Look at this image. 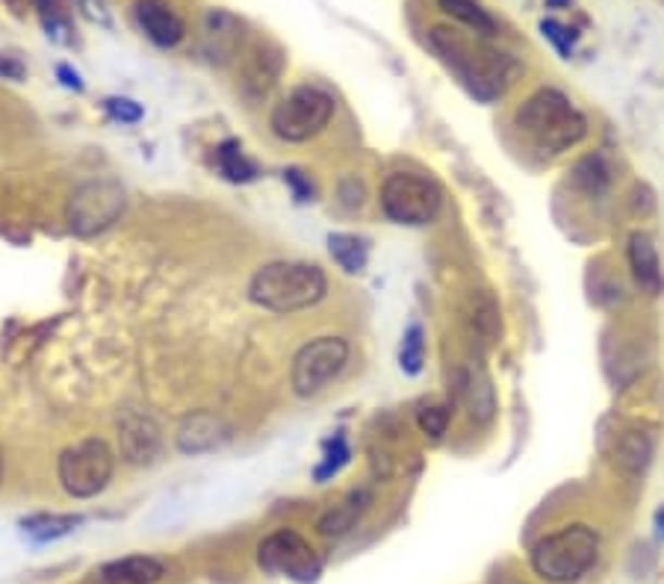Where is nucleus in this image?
I'll list each match as a JSON object with an SVG mask.
<instances>
[{
  "label": "nucleus",
  "instance_id": "obj_1",
  "mask_svg": "<svg viewBox=\"0 0 664 584\" xmlns=\"http://www.w3.org/2000/svg\"><path fill=\"white\" fill-rule=\"evenodd\" d=\"M431 48L440 53V60L467 83L472 95L481 101H491L502 95L520 74V62L512 60L508 53L493 51L488 45L476 39H467L464 33L452 27H434L431 30Z\"/></svg>",
  "mask_w": 664,
  "mask_h": 584
},
{
  "label": "nucleus",
  "instance_id": "obj_2",
  "mask_svg": "<svg viewBox=\"0 0 664 584\" xmlns=\"http://www.w3.org/2000/svg\"><path fill=\"white\" fill-rule=\"evenodd\" d=\"M328 296V275L317 263L275 260L248 281V301L269 313H302Z\"/></svg>",
  "mask_w": 664,
  "mask_h": 584
},
{
  "label": "nucleus",
  "instance_id": "obj_3",
  "mask_svg": "<svg viewBox=\"0 0 664 584\" xmlns=\"http://www.w3.org/2000/svg\"><path fill=\"white\" fill-rule=\"evenodd\" d=\"M600 561V534L591 525L573 523L543 537L531 549V570L552 584L579 582Z\"/></svg>",
  "mask_w": 664,
  "mask_h": 584
},
{
  "label": "nucleus",
  "instance_id": "obj_4",
  "mask_svg": "<svg viewBox=\"0 0 664 584\" xmlns=\"http://www.w3.org/2000/svg\"><path fill=\"white\" fill-rule=\"evenodd\" d=\"M334 113H337V103L325 89L298 86L286 95L284 101L275 103V110L269 115V127L281 142H310L331 124Z\"/></svg>",
  "mask_w": 664,
  "mask_h": 584
},
{
  "label": "nucleus",
  "instance_id": "obj_5",
  "mask_svg": "<svg viewBox=\"0 0 664 584\" xmlns=\"http://www.w3.org/2000/svg\"><path fill=\"white\" fill-rule=\"evenodd\" d=\"M115 455L101 437H86L62 451L57 461V479L62 490L74 499H93L113 482Z\"/></svg>",
  "mask_w": 664,
  "mask_h": 584
},
{
  "label": "nucleus",
  "instance_id": "obj_6",
  "mask_svg": "<svg viewBox=\"0 0 664 584\" xmlns=\"http://www.w3.org/2000/svg\"><path fill=\"white\" fill-rule=\"evenodd\" d=\"M381 210L396 225H431L443 210V192L429 177L414 172H393L381 184Z\"/></svg>",
  "mask_w": 664,
  "mask_h": 584
},
{
  "label": "nucleus",
  "instance_id": "obj_7",
  "mask_svg": "<svg viewBox=\"0 0 664 584\" xmlns=\"http://www.w3.org/2000/svg\"><path fill=\"white\" fill-rule=\"evenodd\" d=\"M348 358H352V349H348V343L343 337L328 334V337L310 339L293 358L290 387H293L298 399H313L331 381H337L343 375V370L348 366Z\"/></svg>",
  "mask_w": 664,
  "mask_h": 584
},
{
  "label": "nucleus",
  "instance_id": "obj_8",
  "mask_svg": "<svg viewBox=\"0 0 664 584\" xmlns=\"http://www.w3.org/2000/svg\"><path fill=\"white\" fill-rule=\"evenodd\" d=\"M124 189L115 181H86L69 195L65 222L74 236H98L122 219Z\"/></svg>",
  "mask_w": 664,
  "mask_h": 584
},
{
  "label": "nucleus",
  "instance_id": "obj_9",
  "mask_svg": "<svg viewBox=\"0 0 664 584\" xmlns=\"http://www.w3.org/2000/svg\"><path fill=\"white\" fill-rule=\"evenodd\" d=\"M257 564L269 575H281L290 582L313 584L322 575V561L305 537L290 529L269 534L257 546Z\"/></svg>",
  "mask_w": 664,
  "mask_h": 584
},
{
  "label": "nucleus",
  "instance_id": "obj_10",
  "mask_svg": "<svg viewBox=\"0 0 664 584\" xmlns=\"http://www.w3.org/2000/svg\"><path fill=\"white\" fill-rule=\"evenodd\" d=\"M573 115H576V107L570 103V98L558 92V89L543 86V89H538V92L529 95V98L520 103L514 122H517L522 134L534 136V142H541L543 136H550L555 127H562Z\"/></svg>",
  "mask_w": 664,
  "mask_h": 584
},
{
  "label": "nucleus",
  "instance_id": "obj_11",
  "mask_svg": "<svg viewBox=\"0 0 664 584\" xmlns=\"http://www.w3.org/2000/svg\"><path fill=\"white\" fill-rule=\"evenodd\" d=\"M119 446H122L124 461L133 463V467L153 463L163 449L160 425L143 410H124L122 420H119Z\"/></svg>",
  "mask_w": 664,
  "mask_h": 584
},
{
  "label": "nucleus",
  "instance_id": "obj_12",
  "mask_svg": "<svg viewBox=\"0 0 664 584\" xmlns=\"http://www.w3.org/2000/svg\"><path fill=\"white\" fill-rule=\"evenodd\" d=\"M228 437H231V428L222 417L207 413V410H195L181 420L174 443H177V451H184V455H207V451L222 449Z\"/></svg>",
  "mask_w": 664,
  "mask_h": 584
},
{
  "label": "nucleus",
  "instance_id": "obj_13",
  "mask_svg": "<svg viewBox=\"0 0 664 584\" xmlns=\"http://www.w3.org/2000/svg\"><path fill=\"white\" fill-rule=\"evenodd\" d=\"M243 45V24L225 10H210L201 24V48L205 57L216 65H225L236 57Z\"/></svg>",
  "mask_w": 664,
  "mask_h": 584
},
{
  "label": "nucleus",
  "instance_id": "obj_14",
  "mask_svg": "<svg viewBox=\"0 0 664 584\" xmlns=\"http://www.w3.org/2000/svg\"><path fill=\"white\" fill-rule=\"evenodd\" d=\"M136 21L153 45L160 48H177L184 41L186 30L181 15L172 10L169 0H136Z\"/></svg>",
  "mask_w": 664,
  "mask_h": 584
},
{
  "label": "nucleus",
  "instance_id": "obj_15",
  "mask_svg": "<svg viewBox=\"0 0 664 584\" xmlns=\"http://www.w3.org/2000/svg\"><path fill=\"white\" fill-rule=\"evenodd\" d=\"M629 269H632L635 284L644 289L647 296H659L664 289L662 257L650 234H632L629 239Z\"/></svg>",
  "mask_w": 664,
  "mask_h": 584
},
{
  "label": "nucleus",
  "instance_id": "obj_16",
  "mask_svg": "<svg viewBox=\"0 0 664 584\" xmlns=\"http://www.w3.org/2000/svg\"><path fill=\"white\" fill-rule=\"evenodd\" d=\"M165 575V567L151 555H127L101 567L103 584H157Z\"/></svg>",
  "mask_w": 664,
  "mask_h": 584
},
{
  "label": "nucleus",
  "instance_id": "obj_17",
  "mask_svg": "<svg viewBox=\"0 0 664 584\" xmlns=\"http://www.w3.org/2000/svg\"><path fill=\"white\" fill-rule=\"evenodd\" d=\"M460 401L472 420L488 425L496 417V393H493L491 378L481 370H467L460 375Z\"/></svg>",
  "mask_w": 664,
  "mask_h": 584
},
{
  "label": "nucleus",
  "instance_id": "obj_18",
  "mask_svg": "<svg viewBox=\"0 0 664 584\" xmlns=\"http://www.w3.org/2000/svg\"><path fill=\"white\" fill-rule=\"evenodd\" d=\"M653 461V437L647 431H624L620 440L614 443V463L626 475H641Z\"/></svg>",
  "mask_w": 664,
  "mask_h": 584
},
{
  "label": "nucleus",
  "instance_id": "obj_19",
  "mask_svg": "<svg viewBox=\"0 0 664 584\" xmlns=\"http://www.w3.org/2000/svg\"><path fill=\"white\" fill-rule=\"evenodd\" d=\"M440 12H446L452 21L464 24L467 30H472L481 39H493L500 33V24L491 12L481 7L479 0H438Z\"/></svg>",
  "mask_w": 664,
  "mask_h": 584
},
{
  "label": "nucleus",
  "instance_id": "obj_20",
  "mask_svg": "<svg viewBox=\"0 0 664 584\" xmlns=\"http://www.w3.org/2000/svg\"><path fill=\"white\" fill-rule=\"evenodd\" d=\"M367 502H369V496L367 493H352L348 496L346 502H340L337 508H331V511L319 520V534L322 537H343V534H348L355 525H358L360 520V513L367 511Z\"/></svg>",
  "mask_w": 664,
  "mask_h": 584
},
{
  "label": "nucleus",
  "instance_id": "obj_21",
  "mask_svg": "<svg viewBox=\"0 0 664 584\" xmlns=\"http://www.w3.org/2000/svg\"><path fill=\"white\" fill-rule=\"evenodd\" d=\"M570 177H573V184L579 186L585 195L600 198V195L608 192V186H612V165L605 163L603 154L582 157L579 163L573 165Z\"/></svg>",
  "mask_w": 664,
  "mask_h": 584
},
{
  "label": "nucleus",
  "instance_id": "obj_22",
  "mask_svg": "<svg viewBox=\"0 0 664 584\" xmlns=\"http://www.w3.org/2000/svg\"><path fill=\"white\" fill-rule=\"evenodd\" d=\"M328 251L334 257V263L348 275H360L367 269V246L358 236L331 234L328 236Z\"/></svg>",
  "mask_w": 664,
  "mask_h": 584
},
{
  "label": "nucleus",
  "instance_id": "obj_23",
  "mask_svg": "<svg viewBox=\"0 0 664 584\" xmlns=\"http://www.w3.org/2000/svg\"><path fill=\"white\" fill-rule=\"evenodd\" d=\"M216 163H219V172H222L228 181H234V184H248V181H255L257 177L255 163L243 154V148H239V142H234V139H228V142L216 148Z\"/></svg>",
  "mask_w": 664,
  "mask_h": 584
},
{
  "label": "nucleus",
  "instance_id": "obj_24",
  "mask_svg": "<svg viewBox=\"0 0 664 584\" xmlns=\"http://www.w3.org/2000/svg\"><path fill=\"white\" fill-rule=\"evenodd\" d=\"M585 134H588V122H585L582 113H576L573 119H567L562 127H555L550 136H543L538 148L546 151V154H562V151H570V148L582 142Z\"/></svg>",
  "mask_w": 664,
  "mask_h": 584
},
{
  "label": "nucleus",
  "instance_id": "obj_25",
  "mask_svg": "<svg viewBox=\"0 0 664 584\" xmlns=\"http://www.w3.org/2000/svg\"><path fill=\"white\" fill-rule=\"evenodd\" d=\"M422 360H426V339H422V328L417 322L405 331L402 337V351H398V363L408 375H417L422 370Z\"/></svg>",
  "mask_w": 664,
  "mask_h": 584
},
{
  "label": "nucleus",
  "instance_id": "obj_26",
  "mask_svg": "<svg viewBox=\"0 0 664 584\" xmlns=\"http://www.w3.org/2000/svg\"><path fill=\"white\" fill-rule=\"evenodd\" d=\"M74 525H81V517H36L24 523V532L36 540H53V537L72 532Z\"/></svg>",
  "mask_w": 664,
  "mask_h": 584
},
{
  "label": "nucleus",
  "instance_id": "obj_27",
  "mask_svg": "<svg viewBox=\"0 0 664 584\" xmlns=\"http://www.w3.org/2000/svg\"><path fill=\"white\" fill-rule=\"evenodd\" d=\"M472 325L488 337V343L496 339V334H500V310L493 305V298L479 296V301H476V313H472Z\"/></svg>",
  "mask_w": 664,
  "mask_h": 584
},
{
  "label": "nucleus",
  "instance_id": "obj_28",
  "mask_svg": "<svg viewBox=\"0 0 664 584\" xmlns=\"http://www.w3.org/2000/svg\"><path fill=\"white\" fill-rule=\"evenodd\" d=\"M348 461V446L343 437H334V440L328 443V451H325V461L317 467V482H328L331 475H337L343 467H346Z\"/></svg>",
  "mask_w": 664,
  "mask_h": 584
},
{
  "label": "nucleus",
  "instance_id": "obj_29",
  "mask_svg": "<svg viewBox=\"0 0 664 584\" xmlns=\"http://www.w3.org/2000/svg\"><path fill=\"white\" fill-rule=\"evenodd\" d=\"M419 431L431 437V440H440L446 428H450V410L446 408H422L419 410Z\"/></svg>",
  "mask_w": 664,
  "mask_h": 584
},
{
  "label": "nucleus",
  "instance_id": "obj_30",
  "mask_svg": "<svg viewBox=\"0 0 664 584\" xmlns=\"http://www.w3.org/2000/svg\"><path fill=\"white\" fill-rule=\"evenodd\" d=\"M543 36L558 48V53H564V57H570L573 51V41H576V33L567 30L564 24H558V21H543L541 24Z\"/></svg>",
  "mask_w": 664,
  "mask_h": 584
},
{
  "label": "nucleus",
  "instance_id": "obj_31",
  "mask_svg": "<svg viewBox=\"0 0 664 584\" xmlns=\"http://www.w3.org/2000/svg\"><path fill=\"white\" fill-rule=\"evenodd\" d=\"M107 113L113 115L115 122L136 124L143 119V107L131 101V98H110V101H107Z\"/></svg>",
  "mask_w": 664,
  "mask_h": 584
},
{
  "label": "nucleus",
  "instance_id": "obj_32",
  "mask_svg": "<svg viewBox=\"0 0 664 584\" xmlns=\"http://www.w3.org/2000/svg\"><path fill=\"white\" fill-rule=\"evenodd\" d=\"M286 181H290V184H293V189H296L298 201H307V198H310V195H313V189H310V184H305V181H302V177H298L296 169H290V172H286Z\"/></svg>",
  "mask_w": 664,
  "mask_h": 584
},
{
  "label": "nucleus",
  "instance_id": "obj_33",
  "mask_svg": "<svg viewBox=\"0 0 664 584\" xmlns=\"http://www.w3.org/2000/svg\"><path fill=\"white\" fill-rule=\"evenodd\" d=\"M60 77H62V83H65V86H69V89H77V92H81V89H83L81 77H77V74L69 72V69H65V65H60Z\"/></svg>",
  "mask_w": 664,
  "mask_h": 584
},
{
  "label": "nucleus",
  "instance_id": "obj_34",
  "mask_svg": "<svg viewBox=\"0 0 664 584\" xmlns=\"http://www.w3.org/2000/svg\"><path fill=\"white\" fill-rule=\"evenodd\" d=\"M655 529H659V537H664V508H659V513H655Z\"/></svg>",
  "mask_w": 664,
  "mask_h": 584
},
{
  "label": "nucleus",
  "instance_id": "obj_35",
  "mask_svg": "<svg viewBox=\"0 0 664 584\" xmlns=\"http://www.w3.org/2000/svg\"><path fill=\"white\" fill-rule=\"evenodd\" d=\"M570 0H546V7H552V10H558V7H567Z\"/></svg>",
  "mask_w": 664,
  "mask_h": 584
},
{
  "label": "nucleus",
  "instance_id": "obj_36",
  "mask_svg": "<svg viewBox=\"0 0 664 584\" xmlns=\"http://www.w3.org/2000/svg\"><path fill=\"white\" fill-rule=\"evenodd\" d=\"M0 482H3V461H0Z\"/></svg>",
  "mask_w": 664,
  "mask_h": 584
}]
</instances>
